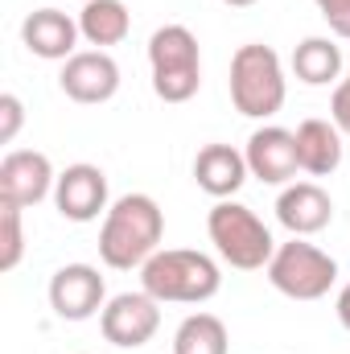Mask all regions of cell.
I'll return each mask as SVG.
<instances>
[{
  "instance_id": "cell-1",
  "label": "cell",
  "mask_w": 350,
  "mask_h": 354,
  "mask_svg": "<svg viewBox=\"0 0 350 354\" xmlns=\"http://www.w3.org/2000/svg\"><path fill=\"white\" fill-rule=\"evenodd\" d=\"M165 239V210L149 194H124L107 206L99 227V260L116 272L145 268Z\"/></svg>"
},
{
  "instance_id": "cell-2",
  "label": "cell",
  "mask_w": 350,
  "mask_h": 354,
  "mask_svg": "<svg viewBox=\"0 0 350 354\" xmlns=\"http://www.w3.org/2000/svg\"><path fill=\"white\" fill-rule=\"evenodd\" d=\"M140 288L161 305H206L223 288V268L206 252L190 248H161L140 268Z\"/></svg>"
},
{
  "instance_id": "cell-3",
  "label": "cell",
  "mask_w": 350,
  "mask_h": 354,
  "mask_svg": "<svg viewBox=\"0 0 350 354\" xmlns=\"http://www.w3.org/2000/svg\"><path fill=\"white\" fill-rule=\"evenodd\" d=\"M206 235H210L214 252H219L231 268H239V272H260V268H268V260L276 256V239H272V231L264 227V218L252 206L235 202V198H223V202L210 206V214H206Z\"/></svg>"
},
{
  "instance_id": "cell-4",
  "label": "cell",
  "mask_w": 350,
  "mask_h": 354,
  "mask_svg": "<svg viewBox=\"0 0 350 354\" xmlns=\"http://www.w3.org/2000/svg\"><path fill=\"white\" fill-rule=\"evenodd\" d=\"M288 79L280 66V54L272 46H239L231 58V103L248 120H272L284 107Z\"/></svg>"
},
{
  "instance_id": "cell-5",
  "label": "cell",
  "mask_w": 350,
  "mask_h": 354,
  "mask_svg": "<svg viewBox=\"0 0 350 354\" xmlns=\"http://www.w3.org/2000/svg\"><path fill=\"white\" fill-rule=\"evenodd\" d=\"M149 71H153V91L165 103H185L202 87V54L198 37L185 25H161L149 37Z\"/></svg>"
},
{
  "instance_id": "cell-6",
  "label": "cell",
  "mask_w": 350,
  "mask_h": 354,
  "mask_svg": "<svg viewBox=\"0 0 350 354\" xmlns=\"http://www.w3.org/2000/svg\"><path fill=\"white\" fill-rule=\"evenodd\" d=\"M264 272H268V284L288 301H322L338 280V260L317 243H305L293 235L288 243H276V256L268 260Z\"/></svg>"
},
{
  "instance_id": "cell-7",
  "label": "cell",
  "mask_w": 350,
  "mask_h": 354,
  "mask_svg": "<svg viewBox=\"0 0 350 354\" xmlns=\"http://www.w3.org/2000/svg\"><path fill=\"white\" fill-rule=\"evenodd\" d=\"M99 330L111 346L120 351H136L145 342H153V334L161 330V301L149 297L145 288L140 292H120L103 305L99 313Z\"/></svg>"
},
{
  "instance_id": "cell-8",
  "label": "cell",
  "mask_w": 350,
  "mask_h": 354,
  "mask_svg": "<svg viewBox=\"0 0 350 354\" xmlns=\"http://www.w3.org/2000/svg\"><path fill=\"white\" fill-rule=\"evenodd\" d=\"M58 185V174L46 153L37 149H12L0 161V202H12L21 210L46 202Z\"/></svg>"
},
{
  "instance_id": "cell-9",
  "label": "cell",
  "mask_w": 350,
  "mask_h": 354,
  "mask_svg": "<svg viewBox=\"0 0 350 354\" xmlns=\"http://www.w3.org/2000/svg\"><path fill=\"white\" fill-rule=\"evenodd\" d=\"M103 305H107V284L99 268L62 264L50 276V309L62 322H87L95 313H103Z\"/></svg>"
},
{
  "instance_id": "cell-10",
  "label": "cell",
  "mask_w": 350,
  "mask_h": 354,
  "mask_svg": "<svg viewBox=\"0 0 350 354\" xmlns=\"http://www.w3.org/2000/svg\"><path fill=\"white\" fill-rule=\"evenodd\" d=\"M54 206L66 223H95L99 214H107L111 198H107V174L99 165H66L58 174V185H54Z\"/></svg>"
},
{
  "instance_id": "cell-11",
  "label": "cell",
  "mask_w": 350,
  "mask_h": 354,
  "mask_svg": "<svg viewBox=\"0 0 350 354\" xmlns=\"http://www.w3.org/2000/svg\"><path fill=\"white\" fill-rule=\"evenodd\" d=\"M58 87L75 103H107L120 91V62L107 50H79L62 62Z\"/></svg>"
},
{
  "instance_id": "cell-12",
  "label": "cell",
  "mask_w": 350,
  "mask_h": 354,
  "mask_svg": "<svg viewBox=\"0 0 350 354\" xmlns=\"http://www.w3.org/2000/svg\"><path fill=\"white\" fill-rule=\"evenodd\" d=\"M248 169L252 177H260L264 185H288L297 169H301V157H297V132L288 128H276V124H264L248 136Z\"/></svg>"
},
{
  "instance_id": "cell-13",
  "label": "cell",
  "mask_w": 350,
  "mask_h": 354,
  "mask_svg": "<svg viewBox=\"0 0 350 354\" xmlns=\"http://www.w3.org/2000/svg\"><path fill=\"white\" fill-rule=\"evenodd\" d=\"M276 218L288 235L309 239L334 223V198L317 181H288L276 198Z\"/></svg>"
},
{
  "instance_id": "cell-14",
  "label": "cell",
  "mask_w": 350,
  "mask_h": 354,
  "mask_svg": "<svg viewBox=\"0 0 350 354\" xmlns=\"http://www.w3.org/2000/svg\"><path fill=\"white\" fill-rule=\"evenodd\" d=\"M79 21L62 8H37L21 21V41L33 58H46V62H66L79 54Z\"/></svg>"
},
{
  "instance_id": "cell-15",
  "label": "cell",
  "mask_w": 350,
  "mask_h": 354,
  "mask_svg": "<svg viewBox=\"0 0 350 354\" xmlns=\"http://www.w3.org/2000/svg\"><path fill=\"white\" fill-rule=\"evenodd\" d=\"M248 177H252L248 157L239 149H231V145H206L194 157V181H198V189L210 194V198H219V202L235 198Z\"/></svg>"
},
{
  "instance_id": "cell-16",
  "label": "cell",
  "mask_w": 350,
  "mask_h": 354,
  "mask_svg": "<svg viewBox=\"0 0 350 354\" xmlns=\"http://www.w3.org/2000/svg\"><path fill=\"white\" fill-rule=\"evenodd\" d=\"M297 157L301 174L309 177H330L342 165V132L334 120H305L297 128Z\"/></svg>"
},
{
  "instance_id": "cell-17",
  "label": "cell",
  "mask_w": 350,
  "mask_h": 354,
  "mask_svg": "<svg viewBox=\"0 0 350 354\" xmlns=\"http://www.w3.org/2000/svg\"><path fill=\"white\" fill-rule=\"evenodd\" d=\"M79 33L95 50L120 46L132 33V12H128L124 0H87L83 12H79Z\"/></svg>"
},
{
  "instance_id": "cell-18",
  "label": "cell",
  "mask_w": 350,
  "mask_h": 354,
  "mask_svg": "<svg viewBox=\"0 0 350 354\" xmlns=\"http://www.w3.org/2000/svg\"><path fill=\"white\" fill-rule=\"evenodd\" d=\"M293 75L305 87H330L342 75V50L330 37H305L293 50Z\"/></svg>"
},
{
  "instance_id": "cell-19",
  "label": "cell",
  "mask_w": 350,
  "mask_h": 354,
  "mask_svg": "<svg viewBox=\"0 0 350 354\" xmlns=\"http://www.w3.org/2000/svg\"><path fill=\"white\" fill-rule=\"evenodd\" d=\"M227 351H231V338H227L223 317H214V313H190L174 334V354H227Z\"/></svg>"
},
{
  "instance_id": "cell-20",
  "label": "cell",
  "mask_w": 350,
  "mask_h": 354,
  "mask_svg": "<svg viewBox=\"0 0 350 354\" xmlns=\"http://www.w3.org/2000/svg\"><path fill=\"white\" fill-rule=\"evenodd\" d=\"M21 206L0 202V272H12L25 256V223H21Z\"/></svg>"
},
{
  "instance_id": "cell-21",
  "label": "cell",
  "mask_w": 350,
  "mask_h": 354,
  "mask_svg": "<svg viewBox=\"0 0 350 354\" xmlns=\"http://www.w3.org/2000/svg\"><path fill=\"white\" fill-rule=\"evenodd\" d=\"M21 124H25V103L12 91H4L0 95V145H12L17 132H21Z\"/></svg>"
},
{
  "instance_id": "cell-22",
  "label": "cell",
  "mask_w": 350,
  "mask_h": 354,
  "mask_svg": "<svg viewBox=\"0 0 350 354\" xmlns=\"http://www.w3.org/2000/svg\"><path fill=\"white\" fill-rule=\"evenodd\" d=\"M313 4L326 17V25L334 29V37H347L350 41V0H313Z\"/></svg>"
},
{
  "instance_id": "cell-23",
  "label": "cell",
  "mask_w": 350,
  "mask_h": 354,
  "mask_svg": "<svg viewBox=\"0 0 350 354\" xmlns=\"http://www.w3.org/2000/svg\"><path fill=\"white\" fill-rule=\"evenodd\" d=\"M330 120L338 124V132L350 136V79H342L334 87V99H330Z\"/></svg>"
},
{
  "instance_id": "cell-24",
  "label": "cell",
  "mask_w": 350,
  "mask_h": 354,
  "mask_svg": "<svg viewBox=\"0 0 350 354\" xmlns=\"http://www.w3.org/2000/svg\"><path fill=\"white\" fill-rule=\"evenodd\" d=\"M334 309H338V322H342V326L350 330V284H342V292H338Z\"/></svg>"
},
{
  "instance_id": "cell-25",
  "label": "cell",
  "mask_w": 350,
  "mask_h": 354,
  "mask_svg": "<svg viewBox=\"0 0 350 354\" xmlns=\"http://www.w3.org/2000/svg\"><path fill=\"white\" fill-rule=\"evenodd\" d=\"M227 8H252V4H260V0H223Z\"/></svg>"
},
{
  "instance_id": "cell-26",
  "label": "cell",
  "mask_w": 350,
  "mask_h": 354,
  "mask_svg": "<svg viewBox=\"0 0 350 354\" xmlns=\"http://www.w3.org/2000/svg\"><path fill=\"white\" fill-rule=\"evenodd\" d=\"M83 4H87V0H83Z\"/></svg>"
}]
</instances>
